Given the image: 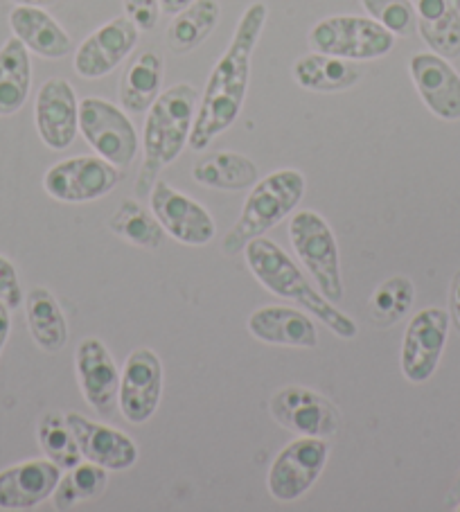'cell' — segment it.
Segmentation results:
<instances>
[{
	"label": "cell",
	"instance_id": "52a82bcc",
	"mask_svg": "<svg viewBox=\"0 0 460 512\" xmlns=\"http://www.w3.org/2000/svg\"><path fill=\"white\" fill-rule=\"evenodd\" d=\"M79 131L97 156L115 167H129L138 156V134L125 109L102 100L86 97L79 102Z\"/></svg>",
	"mask_w": 460,
	"mask_h": 512
},
{
	"label": "cell",
	"instance_id": "8992f818",
	"mask_svg": "<svg viewBox=\"0 0 460 512\" xmlns=\"http://www.w3.org/2000/svg\"><path fill=\"white\" fill-rule=\"evenodd\" d=\"M309 46L323 55L370 61L386 57L395 46V34L388 32L384 25L366 16L339 14L327 16L309 30Z\"/></svg>",
	"mask_w": 460,
	"mask_h": 512
},
{
	"label": "cell",
	"instance_id": "b9f144b4",
	"mask_svg": "<svg viewBox=\"0 0 460 512\" xmlns=\"http://www.w3.org/2000/svg\"><path fill=\"white\" fill-rule=\"evenodd\" d=\"M454 508H456V510H458V512H460V501H458V503H456V506H454Z\"/></svg>",
	"mask_w": 460,
	"mask_h": 512
},
{
	"label": "cell",
	"instance_id": "e0dca14e",
	"mask_svg": "<svg viewBox=\"0 0 460 512\" xmlns=\"http://www.w3.org/2000/svg\"><path fill=\"white\" fill-rule=\"evenodd\" d=\"M409 73L433 116L447 122L460 120V75L449 59L436 52H418L411 57Z\"/></svg>",
	"mask_w": 460,
	"mask_h": 512
},
{
	"label": "cell",
	"instance_id": "4dcf8cb0",
	"mask_svg": "<svg viewBox=\"0 0 460 512\" xmlns=\"http://www.w3.org/2000/svg\"><path fill=\"white\" fill-rule=\"evenodd\" d=\"M37 438L43 456L59 465L61 470H70V467L82 463L84 456L79 452L73 429L68 427V420L61 413L50 411L39 420Z\"/></svg>",
	"mask_w": 460,
	"mask_h": 512
},
{
	"label": "cell",
	"instance_id": "7402d4cb",
	"mask_svg": "<svg viewBox=\"0 0 460 512\" xmlns=\"http://www.w3.org/2000/svg\"><path fill=\"white\" fill-rule=\"evenodd\" d=\"M165 77V59L161 52L143 50L131 59L120 79V104L127 113H147L158 100Z\"/></svg>",
	"mask_w": 460,
	"mask_h": 512
},
{
	"label": "cell",
	"instance_id": "3957f363",
	"mask_svg": "<svg viewBox=\"0 0 460 512\" xmlns=\"http://www.w3.org/2000/svg\"><path fill=\"white\" fill-rule=\"evenodd\" d=\"M199 95L190 84H174L149 107L143 129V167L138 172L136 194H149L167 165L181 156L190 143L197 118Z\"/></svg>",
	"mask_w": 460,
	"mask_h": 512
},
{
	"label": "cell",
	"instance_id": "5bb4252c",
	"mask_svg": "<svg viewBox=\"0 0 460 512\" xmlns=\"http://www.w3.org/2000/svg\"><path fill=\"white\" fill-rule=\"evenodd\" d=\"M75 368L79 388L91 409L104 418H113L120 409V370L109 348L97 337H88L77 346Z\"/></svg>",
	"mask_w": 460,
	"mask_h": 512
},
{
	"label": "cell",
	"instance_id": "f35d334b",
	"mask_svg": "<svg viewBox=\"0 0 460 512\" xmlns=\"http://www.w3.org/2000/svg\"><path fill=\"white\" fill-rule=\"evenodd\" d=\"M458 501H460V472H458L456 481H454V485H451V490H449V494H447V506L454 508Z\"/></svg>",
	"mask_w": 460,
	"mask_h": 512
},
{
	"label": "cell",
	"instance_id": "ac0fdd59",
	"mask_svg": "<svg viewBox=\"0 0 460 512\" xmlns=\"http://www.w3.org/2000/svg\"><path fill=\"white\" fill-rule=\"evenodd\" d=\"M68 427L73 429L79 452L95 465H102L109 472L129 470L138 461V445L134 438L122 434L109 425H100L79 413H68Z\"/></svg>",
	"mask_w": 460,
	"mask_h": 512
},
{
	"label": "cell",
	"instance_id": "9a60e30c",
	"mask_svg": "<svg viewBox=\"0 0 460 512\" xmlns=\"http://www.w3.org/2000/svg\"><path fill=\"white\" fill-rule=\"evenodd\" d=\"M138 39V25L129 16H118L82 41L73 61L75 73L84 79H100L113 73L131 55Z\"/></svg>",
	"mask_w": 460,
	"mask_h": 512
},
{
	"label": "cell",
	"instance_id": "8fae6325",
	"mask_svg": "<svg viewBox=\"0 0 460 512\" xmlns=\"http://www.w3.org/2000/svg\"><path fill=\"white\" fill-rule=\"evenodd\" d=\"M451 316L442 307H427L406 325L402 341V373L413 384L429 382L447 346Z\"/></svg>",
	"mask_w": 460,
	"mask_h": 512
},
{
	"label": "cell",
	"instance_id": "7a4b0ae2",
	"mask_svg": "<svg viewBox=\"0 0 460 512\" xmlns=\"http://www.w3.org/2000/svg\"><path fill=\"white\" fill-rule=\"evenodd\" d=\"M244 258L253 276L271 294L303 305V310L321 321L339 339L350 341L357 337V323L348 314H343L339 307L332 305L321 291L309 285V280L303 276L298 264L269 237H255V240L246 244Z\"/></svg>",
	"mask_w": 460,
	"mask_h": 512
},
{
	"label": "cell",
	"instance_id": "ba28073f",
	"mask_svg": "<svg viewBox=\"0 0 460 512\" xmlns=\"http://www.w3.org/2000/svg\"><path fill=\"white\" fill-rule=\"evenodd\" d=\"M327 458H330V445L325 443V438L298 436L271 463L267 476L269 494L280 503L298 501L314 488L325 470Z\"/></svg>",
	"mask_w": 460,
	"mask_h": 512
},
{
	"label": "cell",
	"instance_id": "1f68e13d",
	"mask_svg": "<svg viewBox=\"0 0 460 512\" xmlns=\"http://www.w3.org/2000/svg\"><path fill=\"white\" fill-rule=\"evenodd\" d=\"M413 300V280L406 276L388 278L373 291V296H370V314H373V319L379 325L388 328V325H395L397 321L404 319L406 312L411 310Z\"/></svg>",
	"mask_w": 460,
	"mask_h": 512
},
{
	"label": "cell",
	"instance_id": "30bf717a",
	"mask_svg": "<svg viewBox=\"0 0 460 512\" xmlns=\"http://www.w3.org/2000/svg\"><path fill=\"white\" fill-rule=\"evenodd\" d=\"M273 420L296 436L332 438L341 427L339 409L325 395L305 386H285L271 395Z\"/></svg>",
	"mask_w": 460,
	"mask_h": 512
},
{
	"label": "cell",
	"instance_id": "74e56055",
	"mask_svg": "<svg viewBox=\"0 0 460 512\" xmlns=\"http://www.w3.org/2000/svg\"><path fill=\"white\" fill-rule=\"evenodd\" d=\"M190 3H194V0H161V12L163 14H179L181 10H185Z\"/></svg>",
	"mask_w": 460,
	"mask_h": 512
},
{
	"label": "cell",
	"instance_id": "4316f807",
	"mask_svg": "<svg viewBox=\"0 0 460 512\" xmlns=\"http://www.w3.org/2000/svg\"><path fill=\"white\" fill-rule=\"evenodd\" d=\"M25 316L32 339L43 352L64 350L68 343V323L50 289H30V294L25 296Z\"/></svg>",
	"mask_w": 460,
	"mask_h": 512
},
{
	"label": "cell",
	"instance_id": "836d02e7",
	"mask_svg": "<svg viewBox=\"0 0 460 512\" xmlns=\"http://www.w3.org/2000/svg\"><path fill=\"white\" fill-rule=\"evenodd\" d=\"M0 300H3L10 310H16V307H21L23 303L19 273H16V267L5 258V255H0Z\"/></svg>",
	"mask_w": 460,
	"mask_h": 512
},
{
	"label": "cell",
	"instance_id": "8d00e7d4",
	"mask_svg": "<svg viewBox=\"0 0 460 512\" xmlns=\"http://www.w3.org/2000/svg\"><path fill=\"white\" fill-rule=\"evenodd\" d=\"M12 310L7 307L3 300H0V352H3L7 339H10V330H12Z\"/></svg>",
	"mask_w": 460,
	"mask_h": 512
},
{
	"label": "cell",
	"instance_id": "83f0119b",
	"mask_svg": "<svg viewBox=\"0 0 460 512\" xmlns=\"http://www.w3.org/2000/svg\"><path fill=\"white\" fill-rule=\"evenodd\" d=\"M219 16V0H194L185 10L174 14L172 23L167 25V48L174 55H188V52L199 48L215 32Z\"/></svg>",
	"mask_w": 460,
	"mask_h": 512
},
{
	"label": "cell",
	"instance_id": "d4e9b609",
	"mask_svg": "<svg viewBox=\"0 0 460 512\" xmlns=\"http://www.w3.org/2000/svg\"><path fill=\"white\" fill-rule=\"evenodd\" d=\"M194 181L212 190L240 192L258 181V165L249 156L237 152H215L199 158L192 167Z\"/></svg>",
	"mask_w": 460,
	"mask_h": 512
},
{
	"label": "cell",
	"instance_id": "603a6c76",
	"mask_svg": "<svg viewBox=\"0 0 460 512\" xmlns=\"http://www.w3.org/2000/svg\"><path fill=\"white\" fill-rule=\"evenodd\" d=\"M291 73H294L298 86L312 93L348 91L364 75L357 61L323 55V52H312V55L296 59Z\"/></svg>",
	"mask_w": 460,
	"mask_h": 512
},
{
	"label": "cell",
	"instance_id": "60d3db41",
	"mask_svg": "<svg viewBox=\"0 0 460 512\" xmlns=\"http://www.w3.org/2000/svg\"><path fill=\"white\" fill-rule=\"evenodd\" d=\"M451 3H454L456 7H460V0H451Z\"/></svg>",
	"mask_w": 460,
	"mask_h": 512
},
{
	"label": "cell",
	"instance_id": "2e32d148",
	"mask_svg": "<svg viewBox=\"0 0 460 512\" xmlns=\"http://www.w3.org/2000/svg\"><path fill=\"white\" fill-rule=\"evenodd\" d=\"M34 122L43 145L64 152L79 131V102L75 88L61 77H52L39 88L34 102Z\"/></svg>",
	"mask_w": 460,
	"mask_h": 512
},
{
	"label": "cell",
	"instance_id": "9c48e42d",
	"mask_svg": "<svg viewBox=\"0 0 460 512\" xmlns=\"http://www.w3.org/2000/svg\"><path fill=\"white\" fill-rule=\"evenodd\" d=\"M120 183V167L102 156H75L52 165L43 176V190L61 203L102 199Z\"/></svg>",
	"mask_w": 460,
	"mask_h": 512
},
{
	"label": "cell",
	"instance_id": "484cf974",
	"mask_svg": "<svg viewBox=\"0 0 460 512\" xmlns=\"http://www.w3.org/2000/svg\"><path fill=\"white\" fill-rule=\"evenodd\" d=\"M32 88L30 50L10 37L0 48V116H14L28 102Z\"/></svg>",
	"mask_w": 460,
	"mask_h": 512
},
{
	"label": "cell",
	"instance_id": "cb8c5ba5",
	"mask_svg": "<svg viewBox=\"0 0 460 512\" xmlns=\"http://www.w3.org/2000/svg\"><path fill=\"white\" fill-rule=\"evenodd\" d=\"M418 30L422 41L445 59L460 57V7L451 0H418Z\"/></svg>",
	"mask_w": 460,
	"mask_h": 512
},
{
	"label": "cell",
	"instance_id": "f546056e",
	"mask_svg": "<svg viewBox=\"0 0 460 512\" xmlns=\"http://www.w3.org/2000/svg\"><path fill=\"white\" fill-rule=\"evenodd\" d=\"M109 470H104L102 465H95L91 461L77 463L70 467L66 474H61L55 492H52V503L57 510H70L77 503L93 501L100 497L109 483Z\"/></svg>",
	"mask_w": 460,
	"mask_h": 512
},
{
	"label": "cell",
	"instance_id": "4fadbf2b",
	"mask_svg": "<svg viewBox=\"0 0 460 512\" xmlns=\"http://www.w3.org/2000/svg\"><path fill=\"white\" fill-rule=\"evenodd\" d=\"M163 395L161 357L149 348H136L120 377V411L131 425H143L158 411Z\"/></svg>",
	"mask_w": 460,
	"mask_h": 512
},
{
	"label": "cell",
	"instance_id": "ab89813d",
	"mask_svg": "<svg viewBox=\"0 0 460 512\" xmlns=\"http://www.w3.org/2000/svg\"><path fill=\"white\" fill-rule=\"evenodd\" d=\"M14 3H19V5H37V7H41V5L55 3V0H14Z\"/></svg>",
	"mask_w": 460,
	"mask_h": 512
},
{
	"label": "cell",
	"instance_id": "44dd1931",
	"mask_svg": "<svg viewBox=\"0 0 460 512\" xmlns=\"http://www.w3.org/2000/svg\"><path fill=\"white\" fill-rule=\"evenodd\" d=\"M10 28L25 48L43 59H61L73 50L68 32L37 5H16L10 14Z\"/></svg>",
	"mask_w": 460,
	"mask_h": 512
},
{
	"label": "cell",
	"instance_id": "f1b7e54d",
	"mask_svg": "<svg viewBox=\"0 0 460 512\" xmlns=\"http://www.w3.org/2000/svg\"><path fill=\"white\" fill-rule=\"evenodd\" d=\"M109 228L113 235L147 251H156L165 237L163 226L158 224L156 215L145 210L143 203L136 199H125L120 203L115 215L109 219Z\"/></svg>",
	"mask_w": 460,
	"mask_h": 512
},
{
	"label": "cell",
	"instance_id": "d6a6232c",
	"mask_svg": "<svg viewBox=\"0 0 460 512\" xmlns=\"http://www.w3.org/2000/svg\"><path fill=\"white\" fill-rule=\"evenodd\" d=\"M370 19L384 25L395 37H409L418 28V14L411 0H361Z\"/></svg>",
	"mask_w": 460,
	"mask_h": 512
},
{
	"label": "cell",
	"instance_id": "ffe728a7",
	"mask_svg": "<svg viewBox=\"0 0 460 512\" xmlns=\"http://www.w3.org/2000/svg\"><path fill=\"white\" fill-rule=\"evenodd\" d=\"M246 328L255 339L269 346L282 348H316L318 346V330L314 321L303 310L294 307L269 305L255 310Z\"/></svg>",
	"mask_w": 460,
	"mask_h": 512
},
{
	"label": "cell",
	"instance_id": "6da1fadb",
	"mask_svg": "<svg viewBox=\"0 0 460 512\" xmlns=\"http://www.w3.org/2000/svg\"><path fill=\"white\" fill-rule=\"evenodd\" d=\"M267 19L269 7L260 0L246 7L226 52L217 61V66L212 68L188 143L194 152L208 149L212 140L228 131L240 118L246 91H249L251 59L255 48H258Z\"/></svg>",
	"mask_w": 460,
	"mask_h": 512
},
{
	"label": "cell",
	"instance_id": "d590c367",
	"mask_svg": "<svg viewBox=\"0 0 460 512\" xmlns=\"http://www.w3.org/2000/svg\"><path fill=\"white\" fill-rule=\"evenodd\" d=\"M449 316L451 321L456 323V328L460 332V271L451 280V289H449Z\"/></svg>",
	"mask_w": 460,
	"mask_h": 512
},
{
	"label": "cell",
	"instance_id": "7c38bea8",
	"mask_svg": "<svg viewBox=\"0 0 460 512\" xmlns=\"http://www.w3.org/2000/svg\"><path fill=\"white\" fill-rule=\"evenodd\" d=\"M149 203L165 235L185 246H206L217 233V224L199 201L174 190L170 183L158 179L149 192Z\"/></svg>",
	"mask_w": 460,
	"mask_h": 512
},
{
	"label": "cell",
	"instance_id": "e575fe53",
	"mask_svg": "<svg viewBox=\"0 0 460 512\" xmlns=\"http://www.w3.org/2000/svg\"><path fill=\"white\" fill-rule=\"evenodd\" d=\"M125 14L138 25L140 32L156 28L158 14H161V0H122Z\"/></svg>",
	"mask_w": 460,
	"mask_h": 512
},
{
	"label": "cell",
	"instance_id": "d6986e66",
	"mask_svg": "<svg viewBox=\"0 0 460 512\" xmlns=\"http://www.w3.org/2000/svg\"><path fill=\"white\" fill-rule=\"evenodd\" d=\"M61 467L48 458L16 463L0 472V510H32L52 497Z\"/></svg>",
	"mask_w": 460,
	"mask_h": 512
},
{
	"label": "cell",
	"instance_id": "277c9868",
	"mask_svg": "<svg viewBox=\"0 0 460 512\" xmlns=\"http://www.w3.org/2000/svg\"><path fill=\"white\" fill-rule=\"evenodd\" d=\"M307 190L305 176L298 170H276L264 179L255 181V185L246 197L242 213L237 217L235 226L224 237L226 255H237L246 249V244L255 237H262L273 226L294 213L298 203L303 201Z\"/></svg>",
	"mask_w": 460,
	"mask_h": 512
},
{
	"label": "cell",
	"instance_id": "5b68a950",
	"mask_svg": "<svg viewBox=\"0 0 460 512\" xmlns=\"http://www.w3.org/2000/svg\"><path fill=\"white\" fill-rule=\"evenodd\" d=\"M289 240L303 267L318 285V291L332 305H339L345 296V287L341 278L339 244H336L330 224L314 210H300L289 219Z\"/></svg>",
	"mask_w": 460,
	"mask_h": 512
}]
</instances>
